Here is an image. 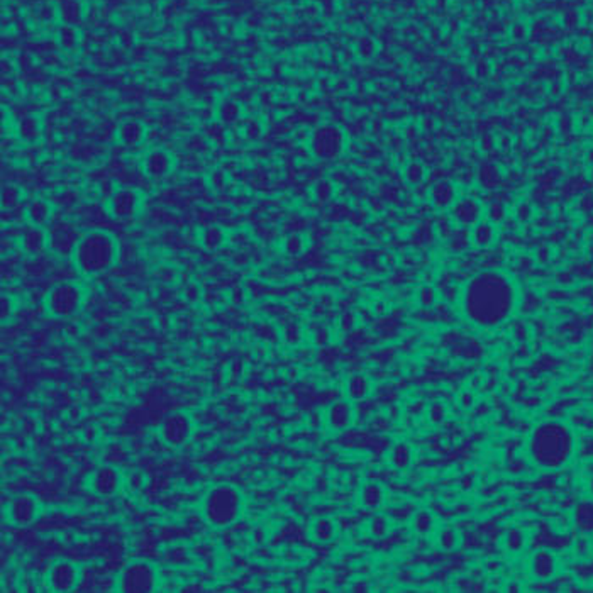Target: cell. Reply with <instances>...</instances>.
<instances>
[{
    "label": "cell",
    "mask_w": 593,
    "mask_h": 593,
    "mask_svg": "<svg viewBox=\"0 0 593 593\" xmlns=\"http://www.w3.org/2000/svg\"><path fill=\"white\" fill-rule=\"evenodd\" d=\"M246 133H248V136L251 137V140H256V137L261 134V127L258 124H254V122H251V124L246 127Z\"/></svg>",
    "instance_id": "7bdbcfd3"
},
{
    "label": "cell",
    "mask_w": 593,
    "mask_h": 593,
    "mask_svg": "<svg viewBox=\"0 0 593 593\" xmlns=\"http://www.w3.org/2000/svg\"><path fill=\"white\" fill-rule=\"evenodd\" d=\"M434 300H436V290H434L433 287H422L421 292H419V302H421L422 306L429 307L433 306Z\"/></svg>",
    "instance_id": "b9f144b4"
},
{
    "label": "cell",
    "mask_w": 593,
    "mask_h": 593,
    "mask_svg": "<svg viewBox=\"0 0 593 593\" xmlns=\"http://www.w3.org/2000/svg\"><path fill=\"white\" fill-rule=\"evenodd\" d=\"M573 521L581 533H593V500H583L575 507Z\"/></svg>",
    "instance_id": "7402d4cb"
},
{
    "label": "cell",
    "mask_w": 593,
    "mask_h": 593,
    "mask_svg": "<svg viewBox=\"0 0 593 593\" xmlns=\"http://www.w3.org/2000/svg\"><path fill=\"white\" fill-rule=\"evenodd\" d=\"M494 240H495L494 222L480 221L478 224L473 226L471 241L475 242L476 246H480V248H485V246L492 244V241H494Z\"/></svg>",
    "instance_id": "83f0119b"
},
{
    "label": "cell",
    "mask_w": 593,
    "mask_h": 593,
    "mask_svg": "<svg viewBox=\"0 0 593 593\" xmlns=\"http://www.w3.org/2000/svg\"><path fill=\"white\" fill-rule=\"evenodd\" d=\"M80 237H82V234L76 233L72 226H53L51 233H49L48 249L61 258H72Z\"/></svg>",
    "instance_id": "4fadbf2b"
},
{
    "label": "cell",
    "mask_w": 593,
    "mask_h": 593,
    "mask_svg": "<svg viewBox=\"0 0 593 593\" xmlns=\"http://www.w3.org/2000/svg\"><path fill=\"white\" fill-rule=\"evenodd\" d=\"M49 234L42 229L41 226L31 224L22 231L21 234V246L22 251L29 256H40L48 249Z\"/></svg>",
    "instance_id": "e0dca14e"
},
{
    "label": "cell",
    "mask_w": 593,
    "mask_h": 593,
    "mask_svg": "<svg viewBox=\"0 0 593 593\" xmlns=\"http://www.w3.org/2000/svg\"><path fill=\"white\" fill-rule=\"evenodd\" d=\"M117 140L122 146L134 148L146 140V126L140 121H126L117 127Z\"/></svg>",
    "instance_id": "ac0fdd59"
},
{
    "label": "cell",
    "mask_w": 593,
    "mask_h": 593,
    "mask_svg": "<svg viewBox=\"0 0 593 593\" xmlns=\"http://www.w3.org/2000/svg\"><path fill=\"white\" fill-rule=\"evenodd\" d=\"M14 310H15V302L12 296L2 295V299H0V321H2V324H6L7 321H10V317L14 315Z\"/></svg>",
    "instance_id": "8d00e7d4"
},
{
    "label": "cell",
    "mask_w": 593,
    "mask_h": 593,
    "mask_svg": "<svg viewBox=\"0 0 593 593\" xmlns=\"http://www.w3.org/2000/svg\"><path fill=\"white\" fill-rule=\"evenodd\" d=\"M478 176H480L481 183H485L483 187H495L496 182H499L500 176L502 175H500L499 168L494 167V165H483V167L480 168Z\"/></svg>",
    "instance_id": "4dcf8cb0"
},
{
    "label": "cell",
    "mask_w": 593,
    "mask_h": 593,
    "mask_svg": "<svg viewBox=\"0 0 593 593\" xmlns=\"http://www.w3.org/2000/svg\"><path fill=\"white\" fill-rule=\"evenodd\" d=\"M346 392H348V399L353 402H360V400L367 399L371 392V381L365 375H353L346 385Z\"/></svg>",
    "instance_id": "603a6c76"
},
{
    "label": "cell",
    "mask_w": 593,
    "mask_h": 593,
    "mask_svg": "<svg viewBox=\"0 0 593 593\" xmlns=\"http://www.w3.org/2000/svg\"><path fill=\"white\" fill-rule=\"evenodd\" d=\"M334 194V187L331 182H319L317 187H315V195H317V199L321 200V202H326V200H329L333 197Z\"/></svg>",
    "instance_id": "f35d334b"
},
{
    "label": "cell",
    "mask_w": 593,
    "mask_h": 593,
    "mask_svg": "<svg viewBox=\"0 0 593 593\" xmlns=\"http://www.w3.org/2000/svg\"><path fill=\"white\" fill-rule=\"evenodd\" d=\"M385 492L375 481H368L361 488V503L367 508H376L383 503Z\"/></svg>",
    "instance_id": "484cf974"
},
{
    "label": "cell",
    "mask_w": 593,
    "mask_h": 593,
    "mask_svg": "<svg viewBox=\"0 0 593 593\" xmlns=\"http://www.w3.org/2000/svg\"><path fill=\"white\" fill-rule=\"evenodd\" d=\"M122 485H124V476H122L121 469L112 465L97 466L88 475L87 480L88 490L97 496H102V499H110V496L119 494Z\"/></svg>",
    "instance_id": "9c48e42d"
},
{
    "label": "cell",
    "mask_w": 593,
    "mask_h": 593,
    "mask_svg": "<svg viewBox=\"0 0 593 593\" xmlns=\"http://www.w3.org/2000/svg\"><path fill=\"white\" fill-rule=\"evenodd\" d=\"M531 571L537 580H549L556 571V560L549 551H537L531 560Z\"/></svg>",
    "instance_id": "d6986e66"
},
{
    "label": "cell",
    "mask_w": 593,
    "mask_h": 593,
    "mask_svg": "<svg viewBox=\"0 0 593 593\" xmlns=\"http://www.w3.org/2000/svg\"><path fill=\"white\" fill-rule=\"evenodd\" d=\"M121 256L119 242L109 231L92 229L82 234L72 260L85 276L102 275L115 267Z\"/></svg>",
    "instance_id": "3957f363"
},
{
    "label": "cell",
    "mask_w": 593,
    "mask_h": 593,
    "mask_svg": "<svg viewBox=\"0 0 593 593\" xmlns=\"http://www.w3.org/2000/svg\"><path fill=\"white\" fill-rule=\"evenodd\" d=\"M160 578L156 568L148 561H131L119 571L115 590L121 593H153Z\"/></svg>",
    "instance_id": "5b68a950"
},
{
    "label": "cell",
    "mask_w": 593,
    "mask_h": 593,
    "mask_svg": "<svg viewBox=\"0 0 593 593\" xmlns=\"http://www.w3.org/2000/svg\"><path fill=\"white\" fill-rule=\"evenodd\" d=\"M483 209H481L480 202L475 199H461L451 206V215L458 224L463 227H471L478 224Z\"/></svg>",
    "instance_id": "2e32d148"
},
{
    "label": "cell",
    "mask_w": 593,
    "mask_h": 593,
    "mask_svg": "<svg viewBox=\"0 0 593 593\" xmlns=\"http://www.w3.org/2000/svg\"><path fill=\"white\" fill-rule=\"evenodd\" d=\"M26 215H28L31 224L42 227L51 221L53 207L51 203L46 202V200L34 199L28 206V209H26Z\"/></svg>",
    "instance_id": "ffe728a7"
},
{
    "label": "cell",
    "mask_w": 593,
    "mask_h": 593,
    "mask_svg": "<svg viewBox=\"0 0 593 593\" xmlns=\"http://www.w3.org/2000/svg\"><path fill=\"white\" fill-rule=\"evenodd\" d=\"M487 215L488 219H490V222H500L503 217H506V207L499 202L492 203V206L488 207Z\"/></svg>",
    "instance_id": "ab89813d"
},
{
    "label": "cell",
    "mask_w": 593,
    "mask_h": 593,
    "mask_svg": "<svg viewBox=\"0 0 593 593\" xmlns=\"http://www.w3.org/2000/svg\"><path fill=\"white\" fill-rule=\"evenodd\" d=\"M240 114H241L240 106H237L236 102H233V100H226V102L221 103L219 117H221L224 122H234L237 117H240Z\"/></svg>",
    "instance_id": "1f68e13d"
},
{
    "label": "cell",
    "mask_w": 593,
    "mask_h": 593,
    "mask_svg": "<svg viewBox=\"0 0 593 593\" xmlns=\"http://www.w3.org/2000/svg\"><path fill=\"white\" fill-rule=\"evenodd\" d=\"M431 197L437 207L444 209V207H451L456 202V188L449 182H439L431 190Z\"/></svg>",
    "instance_id": "d4e9b609"
},
{
    "label": "cell",
    "mask_w": 593,
    "mask_h": 593,
    "mask_svg": "<svg viewBox=\"0 0 593 593\" xmlns=\"http://www.w3.org/2000/svg\"><path fill=\"white\" fill-rule=\"evenodd\" d=\"M41 134V121L37 117H34V115H26V117H22L21 121L17 122V136L21 141L33 144V142L40 140Z\"/></svg>",
    "instance_id": "44dd1931"
},
{
    "label": "cell",
    "mask_w": 593,
    "mask_h": 593,
    "mask_svg": "<svg viewBox=\"0 0 593 593\" xmlns=\"http://www.w3.org/2000/svg\"><path fill=\"white\" fill-rule=\"evenodd\" d=\"M142 168H144V173L149 178L161 180L168 176L169 172H172L173 158L165 149H151V151L146 153L144 160H142Z\"/></svg>",
    "instance_id": "9a60e30c"
},
{
    "label": "cell",
    "mask_w": 593,
    "mask_h": 593,
    "mask_svg": "<svg viewBox=\"0 0 593 593\" xmlns=\"http://www.w3.org/2000/svg\"><path fill=\"white\" fill-rule=\"evenodd\" d=\"M141 197L134 188H117L109 199V212L115 219H131L140 212Z\"/></svg>",
    "instance_id": "7c38bea8"
},
{
    "label": "cell",
    "mask_w": 593,
    "mask_h": 593,
    "mask_svg": "<svg viewBox=\"0 0 593 593\" xmlns=\"http://www.w3.org/2000/svg\"><path fill=\"white\" fill-rule=\"evenodd\" d=\"M390 526H388V519L385 515H375L369 521V533L375 537H383L388 533Z\"/></svg>",
    "instance_id": "e575fe53"
},
{
    "label": "cell",
    "mask_w": 593,
    "mask_h": 593,
    "mask_svg": "<svg viewBox=\"0 0 593 593\" xmlns=\"http://www.w3.org/2000/svg\"><path fill=\"white\" fill-rule=\"evenodd\" d=\"M227 241V234L222 227L219 226H207L200 234V242L207 251H217L219 248L224 246Z\"/></svg>",
    "instance_id": "cb8c5ba5"
},
{
    "label": "cell",
    "mask_w": 593,
    "mask_h": 593,
    "mask_svg": "<svg viewBox=\"0 0 593 593\" xmlns=\"http://www.w3.org/2000/svg\"><path fill=\"white\" fill-rule=\"evenodd\" d=\"M344 149V134L336 126H321L312 133L310 151L321 160H334Z\"/></svg>",
    "instance_id": "ba28073f"
},
{
    "label": "cell",
    "mask_w": 593,
    "mask_h": 593,
    "mask_svg": "<svg viewBox=\"0 0 593 593\" xmlns=\"http://www.w3.org/2000/svg\"><path fill=\"white\" fill-rule=\"evenodd\" d=\"M424 175H426V172H424L422 165L410 163L409 167H407L406 176H407V180H409L410 183H419L424 178Z\"/></svg>",
    "instance_id": "74e56055"
},
{
    "label": "cell",
    "mask_w": 593,
    "mask_h": 593,
    "mask_svg": "<svg viewBox=\"0 0 593 593\" xmlns=\"http://www.w3.org/2000/svg\"><path fill=\"white\" fill-rule=\"evenodd\" d=\"M434 526V519L429 512H419L414 519V527L421 534H427Z\"/></svg>",
    "instance_id": "d590c367"
},
{
    "label": "cell",
    "mask_w": 593,
    "mask_h": 593,
    "mask_svg": "<svg viewBox=\"0 0 593 593\" xmlns=\"http://www.w3.org/2000/svg\"><path fill=\"white\" fill-rule=\"evenodd\" d=\"M83 302L85 292L78 283L61 282L46 294L44 307L53 317L67 319L82 309Z\"/></svg>",
    "instance_id": "8992f818"
},
{
    "label": "cell",
    "mask_w": 593,
    "mask_h": 593,
    "mask_svg": "<svg viewBox=\"0 0 593 593\" xmlns=\"http://www.w3.org/2000/svg\"><path fill=\"white\" fill-rule=\"evenodd\" d=\"M283 249L288 254H292V256H296V254H300L306 249V241H303V237L300 236V234H290V236L285 240Z\"/></svg>",
    "instance_id": "d6a6232c"
},
{
    "label": "cell",
    "mask_w": 593,
    "mask_h": 593,
    "mask_svg": "<svg viewBox=\"0 0 593 593\" xmlns=\"http://www.w3.org/2000/svg\"><path fill=\"white\" fill-rule=\"evenodd\" d=\"M40 500L31 494H19L9 502L7 515L15 527H29L40 515Z\"/></svg>",
    "instance_id": "8fae6325"
},
{
    "label": "cell",
    "mask_w": 593,
    "mask_h": 593,
    "mask_svg": "<svg viewBox=\"0 0 593 593\" xmlns=\"http://www.w3.org/2000/svg\"><path fill=\"white\" fill-rule=\"evenodd\" d=\"M461 307L469 322L480 327L502 324L517 307V288L502 272H481L465 285Z\"/></svg>",
    "instance_id": "6da1fadb"
},
{
    "label": "cell",
    "mask_w": 593,
    "mask_h": 593,
    "mask_svg": "<svg viewBox=\"0 0 593 593\" xmlns=\"http://www.w3.org/2000/svg\"><path fill=\"white\" fill-rule=\"evenodd\" d=\"M507 546L512 551H519L524 546V536L521 531H510V533L507 534Z\"/></svg>",
    "instance_id": "60d3db41"
},
{
    "label": "cell",
    "mask_w": 593,
    "mask_h": 593,
    "mask_svg": "<svg viewBox=\"0 0 593 593\" xmlns=\"http://www.w3.org/2000/svg\"><path fill=\"white\" fill-rule=\"evenodd\" d=\"M390 460H392V463H394L395 468H399V469L409 468V465L412 461L410 448L407 444H403V442H400V444H396L395 448L392 449Z\"/></svg>",
    "instance_id": "f1b7e54d"
},
{
    "label": "cell",
    "mask_w": 593,
    "mask_h": 593,
    "mask_svg": "<svg viewBox=\"0 0 593 593\" xmlns=\"http://www.w3.org/2000/svg\"><path fill=\"white\" fill-rule=\"evenodd\" d=\"M21 197H22L21 188L15 187V185H12V183L3 185V188H2V207H3V210L15 209V207L19 206V202H21Z\"/></svg>",
    "instance_id": "f546056e"
},
{
    "label": "cell",
    "mask_w": 593,
    "mask_h": 593,
    "mask_svg": "<svg viewBox=\"0 0 593 593\" xmlns=\"http://www.w3.org/2000/svg\"><path fill=\"white\" fill-rule=\"evenodd\" d=\"M158 434L168 448H183L194 436V421L187 412H172L161 421Z\"/></svg>",
    "instance_id": "52a82bcc"
},
{
    "label": "cell",
    "mask_w": 593,
    "mask_h": 593,
    "mask_svg": "<svg viewBox=\"0 0 593 593\" xmlns=\"http://www.w3.org/2000/svg\"><path fill=\"white\" fill-rule=\"evenodd\" d=\"M202 515L214 529H226L241 519L244 510L242 494L233 485H215L202 499Z\"/></svg>",
    "instance_id": "277c9868"
},
{
    "label": "cell",
    "mask_w": 593,
    "mask_h": 593,
    "mask_svg": "<svg viewBox=\"0 0 593 593\" xmlns=\"http://www.w3.org/2000/svg\"><path fill=\"white\" fill-rule=\"evenodd\" d=\"M436 539H437V544L441 546L442 549H453L456 548L458 544V534L454 533L453 529H448V527L439 531Z\"/></svg>",
    "instance_id": "836d02e7"
},
{
    "label": "cell",
    "mask_w": 593,
    "mask_h": 593,
    "mask_svg": "<svg viewBox=\"0 0 593 593\" xmlns=\"http://www.w3.org/2000/svg\"><path fill=\"white\" fill-rule=\"evenodd\" d=\"M527 454L539 468H561L575 454V434L563 422L539 424L527 439Z\"/></svg>",
    "instance_id": "7a4b0ae2"
},
{
    "label": "cell",
    "mask_w": 593,
    "mask_h": 593,
    "mask_svg": "<svg viewBox=\"0 0 593 593\" xmlns=\"http://www.w3.org/2000/svg\"><path fill=\"white\" fill-rule=\"evenodd\" d=\"M82 573L80 568L70 560H56L53 561L46 575L49 590L56 593H70L78 587Z\"/></svg>",
    "instance_id": "30bf717a"
},
{
    "label": "cell",
    "mask_w": 593,
    "mask_h": 593,
    "mask_svg": "<svg viewBox=\"0 0 593 593\" xmlns=\"http://www.w3.org/2000/svg\"><path fill=\"white\" fill-rule=\"evenodd\" d=\"M336 524H334L331 519H317L314 524H312L310 527V534L312 537L315 539L317 542H329L333 541L334 536H336Z\"/></svg>",
    "instance_id": "4316f807"
},
{
    "label": "cell",
    "mask_w": 593,
    "mask_h": 593,
    "mask_svg": "<svg viewBox=\"0 0 593 593\" xmlns=\"http://www.w3.org/2000/svg\"><path fill=\"white\" fill-rule=\"evenodd\" d=\"M354 407L351 400H336L327 407L326 422L333 431H346L353 426L354 422Z\"/></svg>",
    "instance_id": "5bb4252c"
}]
</instances>
